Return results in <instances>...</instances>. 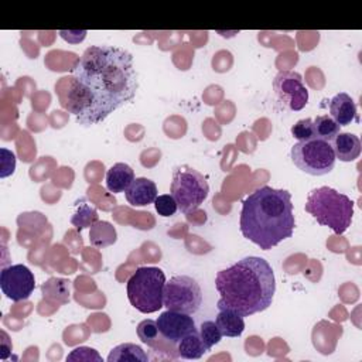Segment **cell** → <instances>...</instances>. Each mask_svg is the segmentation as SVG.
I'll use <instances>...</instances> for the list:
<instances>
[{"mask_svg":"<svg viewBox=\"0 0 362 362\" xmlns=\"http://www.w3.org/2000/svg\"><path fill=\"white\" fill-rule=\"evenodd\" d=\"M202 304V291L198 281L185 274L174 276L164 286L163 305L185 314H194Z\"/></svg>","mask_w":362,"mask_h":362,"instance_id":"ba28073f","label":"cell"},{"mask_svg":"<svg viewBox=\"0 0 362 362\" xmlns=\"http://www.w3.org/2000/svg\"><path fill=\"white\" fill-rule=\"evenodd\" d=\"M296 226L291 194L263 185L242 202L239 228L242 235L263 250L291 238Z\"/></svg>","mask_w":362,"mask_h":362,"instance_id":"3957f363","label":"cell"},{"mask_svg":"<svg viewBox=\"0 0 362 362\" xmlns=\"http://www.w3.org/2000/svg\"><path fill=\"white\" fill-rule=\"evenodd\" d=\"M158 334H160V331L157 327V321H154V320L147 318V320L140 321L137 325L139 339L148 346H156V344L158 341Z\"/></svg>","mask_w":362,"mask_h":362,"instance_id":"7402d4cb","label":"cell"},{"mask_svg":"<svg viewBox=\"0 0 362 362\" xmlns=\"http://www.w3.org/2000/svg\"><path fill=\"white\" fill-rule=\"evenodd\" d=\"M208 192L205 177L191 165L181 164L173 170L171 195L182 214L195 211L206 199Z\"/></svg>","mask_w":362,"mask_h":362,"instance_id":"8992f818","label":"cell"},{"mask_svg":"<svg viewBox=\"0 0 362 362\" xmlns=\"http://www.w3.org/2000/svg\"><path fill=\"white\" fill-rule=\"evenodd\" d=\"M165 281V274L160 267H137L126 283L130 304L143 314L158 311L163 307Z\"/></svg>","mask_w":362,"mask_h":362,"instance_id":"5b68a950","label":"cell"},{"mask_svg":"<svg viewBox=\"0 0 362 362\" xmlns=\"http://www.w3.org/2000/svg\"><path fill=\"white\" fill-rule=\"evenodd\" d=\"M1 334H3V339H1V359H6L8 351H11V345H10V346L6 345V342H7V335H6V332H1Z\"/></svg>","mask_w":362,"mask_h":362,"instance_id":"83f0119b","label":"cell"},{"mask_svg":"<svg viewBox=\"0 0 362 362\" xmlns=\"http://www.w3.org/2000/svg\"><path fill=\"white\" fill-rule=\"evenodd\" d=\"M134 181V171L126 163H116L106 171V188L113 192H126Z\"/></svg>","mask_w":362,"mask_h":362,"instance_id":"9a60e30c","label":"cell"},{"mask_svg":"<svg viewBox=\"0 0 362 362\" xmlns=\"http://www.w3.org/2000/svg\"><path fill=\"white\" fill-rule=\"evenodd\" d=\"M66 361H96V362H102V356L98 354V351H95L93 348L89 346H76L74 348L68 356Z\"/></svg>","mask_w":362,"mask_h":362,"instance_id":"484cf974","label":"cell"},{"mask_svg":"<svg viewBox=\"0 0 362 362\" xmlns=\"http://www.w3.org/2000/svg\"><path fill=\"white\" fill-rule=\"evenodd\" d=\"M117 233L115 226L107 221H98L90 226L89 242L95 247H106L116 242Z\"/></svg>","mask_w":362,"mask_h":362,"instance_id":"ac0fdd59","label":"cell"},{"mask_svg":"<svg viewBox=\"0 0 362 362\" xmlns=\"http://www.w3.org/2000/svg\"><path fill=\"white\" fill-rule=\"evenodd\" d=\"M154 206L158 215L161 216H171L177 212L178 205L174 199V197L171 194H163V195H157L156 201H154Z\"/></svg>","mask_w":362,"mask_h":362,"instance_id":"d4e9b609","label":"cell"},{"mask_svg":"<svg viewBox=\"0 0 362 362\" xmlns=\"http://www.w3.org/2000/svg\"><path fill=\"white\" fill-rule=\"evenodd\" d=\"M291 134L296 137L298 141H307L314 139V124L313 119H301L291 127Z\"/></svg>","mask_w":362,"mask_h":362,"instance_id":"cb8c5ba5","label":"cell"},{"mask_svg":"<svg viewBox=\"0 0 362 362\" xmlns=\"http://www.w3.org/2000/svg\"><path fill=\"white\" fill-rule=\"evenodd\" d=\"M304 208L320 225L331 228L337 235H342L351 226L354 216V201L325 185L308 194Z\"/></svg>","mask_w":362,"mask_h":362,"instance_id":"277c9868","label":"cell"},{"mask_svg":"<svg viewBox=\"0 0 362 362\" xmlns=\"http://www.w3.org/2000/svg\"><path fill=\"white\" fill-rule=\"evenodd\" d=\"M332 150H334L335 158L344 163L354 161L361 154V140L354 133L339 132L332 140Z\"/></svg>","mask_w":362,"mask_h":362,"instance_id":"5bb4252c","label":"cell"},{"mask_svg":"<svg viewBox=\"0 0 362 362\" xmlns=\"http://www.w3.org/2000/svg\"><path fill=\"white\" fill-rule=\"evenodd\" d=\"M199 337H201L202 342L205 344L206 349L209 351L214 345H216L221 341L222 334H221L216 322H214V321H204L199 325Z\"/></svg>","mask_w":362,"mask_h":362,"instance_id":"603a6c76","label":"cell"},{"mask_svg":"<svg viewBox=\"0 0 362 362\" xmlns=\"http://www.w3.org/2000/svg\"><path fill=\"white\" fill-rule=\"evenodd\" d=\"M69 90L61 105L82 126L96 124L130 102L139 79L129 51L113 45H90L71 71Z\"/></svg>","mask_w":362,"mask_h":362,"instance_id":"6da1fadb","label":"cell"},{"mask_svg":"<svg viewBox=\"0 0 362 362\" xmlns=\"http://www.w3.org/2000/svg\"><path fill=\"white\" fill-rule=\"evenodd\" d=\"M222 337L236 338L240 337L245 329V321L240 314L229 308H221L215 320Z\"/></svg>","mask_w":362,"mask_h":362,"instance_id":"2e32d148","label":"cell"},{"mask_svg":"<svg viewBox=\"0 0 362 362\" xmlns=\"http://www.w3.org/2000/svg\"><path fill=\"white\" fill-rule=\"evenodd\" d=\"M314 124V139H320L324 141L331 143L335 136L341 132V126L329 116V115H320L313 120Z\"/></svg>","mask_w":362,"mask_h":362,"instance_id":"44dd1931","label":"cell"},{"mask_svg":"<svg viewBox=\"0 0 362 362\" xmlns=\"http://www.w3.org/2000/svg\"><path fill=\"white\" fill-rule=\"evenodd\" d=\"M273 88L280 102L293 112L301 110L308 102V89L298 72L280 71L273 79Z\"/></svg>","mask_w":362,"mask_h":362,"instance_id":"9c48e42d","label":"cell"},{"mask_svg":"<svg viewBox=\"0 0 362 362\" xmlns=\"http://www.w3.org/2000/svg\"><path fill=\"white\" fill-rule=\"evenodd\" d=\"M215 287L221 296L218 310L229 308L242 317H249L272 305L276 279L267 260L247 256L218 272Z\"/></svg>","mask_w":362,"mask_h":362,"instance_id":"7a4b0ae2","label":"cell"},{"mask_svg":"<svg viewBox=\"0 0 362 362\" xmlns=\"http://www.w3.org/2000/svg\"><path fill=\"white\" fill-rule=\"evenodd\" d=\"M290 156L294 165L310 175L331 173L337 160L331 143L320 139L296 143L291 147Z\"/></svg>","mask_w":362,"mask_h":362,"instance_id":"52a82bcc","label":"cell"},{"mask_svg":"<svg viewBox=\"0 0 362 362\" xmlns=\"http://www.w3.org/2000/svg\"><path fill=\"white\" fill-rule=\"evenodd\" d=\"M35 287L33 272L24 264H11L0 272V288L11 301L27 300Z\"/></svg>","mask_w":362,"mask_h":362,"instance_id":"30bf717a","label":"cell"},{"mask_svg":"<svg viewBox=\"0 0 362 362\" xmlns=\"http://www.w3.org/2000/svg\"><path fill=\"white\" fill-rule=\"evenodd\" d=\"M147 361H148V356L141 349V346L132 342L119 344L107 355V362H147Z\"/></svg>","mask_w":362,"mask_h":362,"instance_id":"e0dca14e","label":"cell"},{"mask_svg":"<svg viewBox=\"0 0 362 362\" xmlns=\"http://www.w3.org/2000/svg\"><path fill=\"white\" fill-rule=\"evenodd\" d=\"M157 327L160 334L171 342H178L181 338H184L187 334L197 331L195 321L192 320L191 314L167 310L158 315Z\"/></svg>","mask_w":362,"mask_h":362,"instance_id":"8fae6325","label":"cell"},{"mask_svg":"<svg viewBox=\"0 0 362 362\" xmlns=\"http://www.w3.org/2000/svg\"><path fill=\"white\" fill-rule=\"evenodd\" d=\"M329 116L339 126H348L354 120L359 122V117L356 115V105L354 99L345 92L337 93L329 100Z\"/></svg>","mask_w":362,"mask_h":362,"instance_id":"4fadbf2b","label":"cell"},{"mask_svg":"<svg viewBox=\"0 0 362 362\" xmlns=\"http://www.w3.org/2000/svg\"><path fill=\"white\" fill-rule=\"evenodd\" d=\"M98 221H99V216L95 206L88 204L83 198L75 204V211L71 216V223L75 226L76 230L90 228Z\"/></svg>","mask_w":362,"mask_h":362,"instance_id":"ffe728a7","label":"cell"},{"mask_svg":"<svg viewBox=\"0 0 362 362\" xmlns=\"http://www.w3.org/2000/svg\"><path fill=\"white\" fill-rule=\"evenodd\" d=\"M157 185L154 181L146 177L134 178L127 191L124 192L126 199L133 206H144L153 204L157 198Z\"/></svg>","mask_w":362,"mask_h":362,"instance_id":"7c38bea8","label":"cell"},{"mask_svg":"<svg viewBox=\"0 0 362 362\" xmlns=\"http://www.w3.org/2000/svg\"><path fill=\"white\" fill-rule=\"evenodd\" d=\"M177 351L178 355L184 359H199L205 352H208L198 331H192L181 338L178 341Z\"/></svg>","mask_w":362,"mask_h":362,"instance_id":"d6986e66","label":"cell"},{"mask_svg":"<svg viewBox=\"0 0 362 362\" xmlns=\"http://www.w3.org/2000/svg\"><path fill=\"white\" fill-rule=\"evenodd\" d=\"M1 160H0V177L6 178L16 170V154L7 148H0Z\"/></svg>","mask_w":362,"mask_h":362,"instance_id":"4316f807","label":"cell"}]
</instances>
